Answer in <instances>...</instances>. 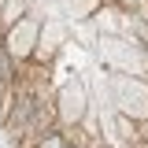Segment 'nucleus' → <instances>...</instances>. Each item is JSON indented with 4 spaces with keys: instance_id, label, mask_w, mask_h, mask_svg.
I'll use <instances>...</instances> for the list:
<instances>
[{
    "instance_id": "1",
    "label": "nucleus",
    "mask_w": 148,
    "mask_h": 148,
    "mask_svg": "<svg viewBox=\"0 0 148 148\" xmlns=\"http://www.w3.org/2000/svg\"><path fill=\"white\" fill-rule=\"evenodd\" d=\"M111 104L119 115L133 122H148V82L133 74H115L111 78Z\"/></svg>"
},
{
    "instance_id": "2",
    "label": "nucleus",
    "mask_w": 148,
    "mask_h": 148,
    "mask_svg": "<svg viewBox=\"0 0 148 148\" xmlns=\"http://www.w3.org/2000/svg\"><path fill=\"white\" fill-rule=\"evenodd\" d=\"M37 37H41V22L26 15V18H18L15 26L0 37V48L11 56L15 63H30L34 52H37Z\"/></svg>"
},
{
    "instance_id": "3",
    "label": "nucleus",
    "mask_w": 148,
    "mask_h": 148,
    "mask_svg": "<svg viewBox=\"0 0 148 148\" xmlns=\"http://www.w3.org/2000/svg\"><path fill=\"white\" fill-rule=\"evenodd\" d=\"M85 108H89V92L82 82H63L59 92H56V119L63 126H78L85 119Z\"/></svg>"
},
{
    "instance_id": "4",
    "label": "nucleus",
    "mask_w": 148,
    "mask_h": 148,
    "mask_svg": "<svg viewBox=\"0 0 148 148\" xmlns=\"http://www.w3.org/2000/svg\"><path fill=\"white\" fill-rule=\"evenodd\" d=\"M34 148H67V133L63 130H45L34 141Z\"/></svg>"
},
{
    "instance_id": "5",
    "label": "nucleus",
    "mask_w": 148,
    "mask_h": 148,
    "mask_svg": "<svg viewBox=\"0 0 148 148\" xmlns=\"http://www.w3.org/2000/svg\"><path fill=\"white\" fill-rule=\"evenodd\" d=\"M67 148H82V145H67Z\"/></svg>"
}]
</instances>
